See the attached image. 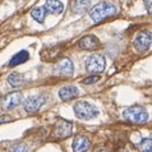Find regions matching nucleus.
Here are the masks:
<instances>
[{
	"label": "nucleus",
	"instance_id": "20",
	"mask_svg": "<svg viewBox=\"0 0 152 152\" xmlns=\"http://www.w3.org/2000/svg\"><path fill=\"white\" fill-rule=\"evenodd\" d=\"M27 151H28V147L24 143H15L10 148V152H27Z\"/></svg>",
	"mask_w": 152,
	"mask_h": 152
},
{
	"label": "nucleus",
	"instance_id": "15",
	"mask_svg": "<svg viewBox=\"0 0 152 152\" xmlns=\"http://www.w3.org/2000/svg\"><path fill=\"white\" fill-rule=\"evenodd\" d=\"M28 59H29L28 51H27V50H22V51L17 53L15 55L10 59L9 66H17V65H19V64H23V63H26Z\"/></svg>",
	"mask_w": 152,
	"mask_h": 152
},
{
	"label": "nucleus",
	"instance_id": "17",
	"mask_svg": "<svg viewBox=\"0 0 152 152\" xmlns=\"http://www.w3.org/2000/svg\"><path fill=\"white\" fill-rule=\"evenodd\" d=\"M31 15H32V18L35 19L36 22L44 23L46 15H48V10L45 9V7H37L31 12Z\"/></svg>",
	"mask_w": 152,
	"mask_h": 152
},
{
	"label": "nucleus",
	"instance_id": "19",
	"mask_svg": "<svg viewBox=\"0 0 152 152\" xmlns=\"http://www.w3.org/2000/svg\"><path fill=\"white\" fill-rule=\"evenodd\" d=\"M139 152H152V139L146 138L142 139L141 143L138 145Z\"/></svg>",
	"mask_w": 152,
	"mask_h": 152
},
{
	"label": "nucleus",
	"instance_id": "5",
	"mask_svg": "<svg viewBox=\"0 0 152 152\" xmlns=\"http://www.w3.org/2000/svg\"><path fill=\"white\" fill-rule=\"evenodd\" d=\"M151 44H152V33L150 31H141L134 39V48L139 53L147 51Z\"/></svg>",
	"mask_w": 152,
	"mask_h": 152
},
{
	"label": "nucleus",
	"instance_id": "16",
	"mask_svg": "<svg viewBox=\"0 0 152 152\" xmlns=\"http://www.w3.org/2000/svg\"><path fill=\"white\" fill-rule=\"evenodd\" d=\"M60 46H53V48H50V49H45V50H42L41 51V58L44 59L45 61H53V59H55L56 55H58V53L60 51V50H58Z\"/></svg>",
	"mask_w": 152,
	"mask_h": 152
},
{
	"label": "nucleus",
	"instance_id": "4",
	"mask_svg": "<svg viewBox=\"0 0 152 152\" xmlns=\"http://www.w3.org/2000/svg\"><path fill=\"white\" fill-rule=\"evenodd\" d=\"M105 66H106V61H105L104 55L101 54L95 53L88 56L86 60V69L90 73H101L105 70Z\"/></svg>",
	"mask_w": 152,
	"mask_h": 152
},
{
	"label": "nucleus",
	"instance_id": "22",
	"mask_svg": "<svg viewBox=\"0 0 152 152\" xmlns=\"http://www.w3.org/2000/svg\"><path fill=\"white\" fill-rule=\"evenodd\" d=\"M143 3H145V7H146L147 13L152 14V0H143Z\"/></svg>",
	"mask_w": 152,
	"mask_h": 152
},
{
	"label": "nucleus",
	"instance_id": "6",
	"mask_svg": "<svg viewBox=\"0 0 152 152\" xmlns=\"http://www.w3.org/2000/svg\"><path fill=\"white\" fill-rule=\"evenodd\" d=\"M46 102V96L44 95H35L29 96L23 102V107L27 113H36L40 110V107Z\"/></svg>",
	"mask_w": 152,
	"mask_h": 152
},
{
	"label": "nucleus",
	"instance_id": "14",
	"mask_svg": "<svg viewBox=\"0 0 152 152\" xmlns=\"http://www.w3.org/2000/svg\"><path fill=\"white\" fill-rule=\"evenodd\" d=\"M45 9L48 10V13L53 14H60L64 10V5L60 0H46L45 3Z\"/></svg>",
	"mask_w": 152,
	"mask_h": 152
},
{
	"label": "nucleus",
	"instance_id": "7",
	"mask_svg": "<svg viewBox=\"0 0 152 152\" xmlns=\"http://www.w3.org/2000/svg\"><path fill=\"white\" fill-rule=\"evenodd\" d=\"M22 100H23L22 92H19V91L12 92V94H8L5 97H4L1 106H3L4 110H12V109H14L15 106H18V105L22 102Z\"/></svg>",
	"mask_w": 152,
	"mask_h": 152
},
{
	"label": "nucleus",
	"instance_id": "23",
	"mask_svg": "<svg viewBox=\"0 0 152 152\" xmlns=\"http://www.w3.org/2000/svg\"><path fill=\"white\" fill-rule=\"evenodd\" d=\"M9 120H12V118L9 115H1L0 116V124L7 123V121H9Z\"/></svg>",
	"mask_w": 152,
	"mask_h": 152
},
{
	"label": "nucleus",
	"instance_id": "8",
	"mask_svg": "<svg viewBox=\"0 0 152 152\" xmlns=\"http://www.w3.org/2000/svg\"><path fill=\"white\" fill-rule=\"evenodd\" d=\"M73 133V124L66 120H59L55 124L54 136L58 138H66Z\"/></svg>",
	"mask_w": 152,
	"mask_h": 152
},
{
	"label": "nucleus",
	"instance_id": "2",
	"mask_svg": "<svg viewBox=\"0 0 152 152\" xmlns=\"http://www.w3.org/2000/svg\"><path fill=\"white\" fill-rule=\"evenodd\" d=\"M123 118L129 121V123L134 124H145L148 120V113L143 106L139 105H134V106H129L123 110Z\"/></svg>",
	"mask_w": 152,
	"mask_h": 152
},
{
	"label": "nucleus",
	"instance_id": "9",
	"mask_svg": "<svg viewBox=\"0 0 152 152\" xmlns=\"http://www.w3.org/2000/svg\"><path fill=\"white\" fill-rule=\"evenodd\" d=\"M55 69H56V73L63 75V77H70V75H73V73H74L73 61L68 58H64L56 64Z\"/></svg>",
	"mask_w": 152,
	"mask_h": 152
},
{
	"label": "nucleus",
	"instance_id": "11",
	"mask_svg": "<svg viewBox=\"0 0 152 152\" xmlns=\"http://www.w3.org/2000/svg\"><path fill=\"white\" fill-rule=\"evenodd\" d=\"M78 95H79V91L75 86H64L59 90V97L63 101L73 100L75 97H78Z\"/></svg>",
	"mask_w": 152,
	"mask_h": 152
},
{
	"label": "nucleus",
	"instance_id": "12",
	"mask_svg": "<svg viewBox=\"0 0 152 152\" xmlns=\"http://www.w3.org/2000/svg\"><path fill=\"white\" fill-rule=\"evenodd\" d=\"M72 148H73V152H86L90 148V141H88L87 137L77 136L73 139Z\"/></svg>",
	"mask_w": 152,
	"mask_h": 152
},
{
	"label": "nucleus",
	"instance_id": "1",
	"mask_svg": "<svg viewBox=\"0 0 152 152\" xmlns=\"http://www.w3.org/2000/svg\"><path fill=\"white\" fill-rule=\"evenodd\" d=\"M118 13H119L118 5L114 1H109V0H105V1L96 4V5L90 8V10H88V14H90L94 23H100L104 19L116 15Z\"/></svg>",
	"mask_w": 152,
	"mask_h": 152
},
{
	"label": "nucleus",
	"instance_id": "3",
	"mask_svg": "<svg viewBox=\"0 0 152 152\" xmlns=\"http://www.w3.org/2000/svg\"><path fill=\"white\" fill-rule=\"evenodd\" d=\"M74 114L78 119L91 120L99 115V110L95 105H92L88 101H78L74 105Z\"/></svg>",
	"mask_w": 152,
	"mask_h": 152
},
{
	"label": "nucleus",
	"instance_id": "21",
	"mask_svg": "<svg viewBox=\"0 0 152 152\" xmlns=\"http://www.w3.org/2000/svg\"><path fill=\"white\" fill-rule=\"evenodd\" d=\"M97 81H100V75H91V77L84 78L82 82H83L84 84H94V83H96Z\"/></svg>",
	"mask_w": 152,
	"mask_h": 152
},
{
	"label": "nucleus",
	"instance_id": "10",
	"mask_svg": "<svg viewBox=\"0 0 152 152\" xmlns=\"http://www.w3.org/2000/svg\"><path fill=\"white\" fill-rule=\"evenodd\" d=\"M78 46L82 50H86V51H94V50H96L100 46V41L94 35H87L79 40Z\"/></svg>",
	"mask_w": 152,
	"mask_h": 152
},
{
	"label": "nucleus",
	"instance_id": "18",
	"mask_svg": "<svg viewBox=\"0 0 152 152\" xmlns=\"http://www.w3.org/2000/svg\"><path fill=\"white\" fill-rule=\"evenodd\" d=\"M8 83L12 87H19L22 86V83H24V77L20 73H12L8 77Z\"/></svg>",
	"mask_w": 152,
	"mask_h": 152
},
{
	"label": "nucleus",
	"instance_id": "13",
	"mask_svg": "<svg viewBox=\"0 0 152 152\" xmlns=\"http://www.w3.org/2000/svg\"><path fill=\"white\" fill-rule=\"evenodd\" d=\"M91 7V0H73L70 4L72 12L77 14H82L84 12L90 10Z\"/></svg>",
	"mask_w": 152,
	"mask_h": 152
},
{
	"label": "nucleus",
	"instance_id": "24",
	"mask_svg": "<svg viewBox=\"0 0 152 152\" xmlns=\"http://www.w3.org/2000/svg\"><path fill=\"white\" fill-rule=\"evenodd\" d=\"M97 152H107V151H105V150H100V151H97Z\"/></svg>",
	"mask_w": 152,
	"mask_h": 152
}]
</instances>
